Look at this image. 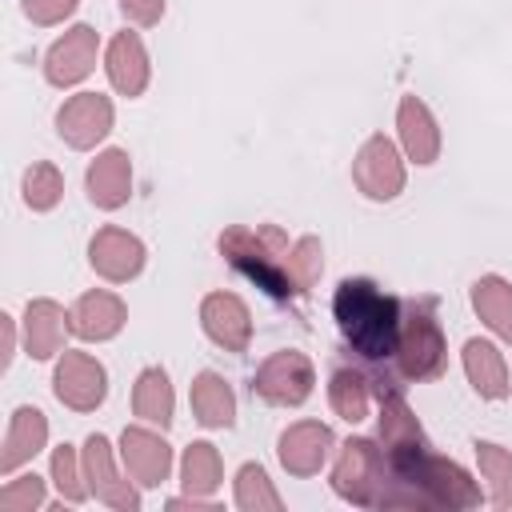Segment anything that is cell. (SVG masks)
I'll list each match as a JSON object with an SVG mask.
<instances>
[{
    "label": "cell",
    "instance_id": "15",
    "mask_svg": "<svg viewBox=\"0 0 512 512\" xmlns=\"http://www.w3.org/2000/svg\"><path fill=\"white\" fill-rule=\"evenodd\" d=\"M68 320H72V332H76L80 340H112V336L124 328L128 308H124V300L112 296V292H84V296L72 304Z\"/></svg>",
    "mask_w": 512,
    "mask_h": 512
},
{
    "label": "cell",
    "instance_id": "28",
    "mask_svg": "<svg viewBox=\"0 0 512 512\" xmlns=\"http://www.w3.org/2000/svg\"><path fill=\"white\" fill-rule=\"evenodd\" d=\"M236 504L244 512H280L284 508L276 488H272V480H268V472L260 464H244L236 472Z\"/></svg>",
    "mask_w": 512,
    "mask_h": 512
},
{
    "label": "cell",
    "instance_id": "4",
    "mask_svg": "<svg viewBox=\"0 0 512 512\" xmlns=\"http://www.w3.org/2000/svg\"><path fill=\"white\" fill-rule=\"evenodd\" d=\"M332 492L348 504L360 508H376L380 492H384V452L376 440L368 436H352L340 448V460L332 468Z\"/></svg>",
    "mask_w": 512,
    "mask_h": 512
},
{
    "label": "cell",
    "instance_id": "20",
    "mask_svg": "<svg viewBox=\"0 0 512 512\" xmlns=\"http://www.w3.org/2000/svg\"><path fill=\"white\" fill-rule=\"evenodd\" d=\"M48 440V420L40 408H16L8 436H4V452H0V472H16L24 460H32Z\"/></svg>",
    "mask_w": 512,
    "mask_h": 512
},
{
    "label": "cell",
    "instance_id": "13",
    "mask_svg": "<svg viewBox=\"0 0 512 512\" xmlns=\"http://www.w3.org/2000/svg\"><path fill=\"white\" fill-rule=\"evenodd\" d=\"M120 460L128 468V476L144 488H156L168 480L172 472V448L164 444V436L148 432V428H124L120 436Z\"/></svg>",
    "mask_w": 512,
    "mask_h": 512
},
{
    "label": "cell",
    "instance_id": "16",
    "mask_svg": "<svg viewBox=\"0 0 512 512\" xmlns=\"http://www.w3.org/2000/svg\"><path fill=\"white\" fill-rule=\"evenodd\" d=\"M88 196L104 212L128 204V196H132V164H128L124 148H108V152H100L92 160V168H88Z\"/></svg>",
    "mask_w": 512,
    "mask_h": 512
},
{
    "label": "cell",
    "instance_id": "23",
    "mask_svg": "<svg viewBox=\"0 0 512 512\" xmlns=\"http://www.w3.org/2000/svg\"><path fill=\"white\" fill-rule=\"evenodd\" d=\"M472 308L476 316L500 336L512 344V284L500 280V276H480L472 284Z\"/></svg>",
    "mask_w": 512,
    "mask_h": 512
},
{
    "label": "cell",
    "instance_id": "9",
    "mask_svg": "<svg viewBox=\"0 0 512 512\" xmlns=\"http://www.w3.org/2000/svg\"><path fill=\"white\" fill-rule=\"evenodd\" d=\"M92 64H96V28L76 24V28H68V32L48 48V56H44V76H48V84H56V88H72V84H80V80L92 72Z\"/></svg>",
    "mask_w": 512,
    "mask_h": 512
},
{
    "label": "cell",
    "instance_id": "2",
    "mask_svg": "<svg viewBox=\"0 0 512 512\" xmlns=\"http://www.w3.org/2000/svg\"><path fill=\"white\" fill-rule=\"evenodd\" d=\"M288 252H292L288 236L276 224H260V228L232 224L220 232V256L256 288H264L272 300L296 296V284L288 280Z\"/></svg>",
    "mask_w": 512,
    "mask_h": 512
},
{
    "label": "cell",
    "instance_id": "18",
    "mask_svg": "<svg viewBox=\"0 0 512 512\" xmlns=\"http://www.w3.org/2000/svg\"><path fill=\"white\" fill-rule=\"evenodd\" d=\"M104 68H108V80L120 96H140L148 88V52H144L136 32H116L112 36Z\"/></svg>",
    "mask_w": 512,
    "mask_h": 512
},
{
    "label": "cell",
    "instance_id": "31",
    "mask_svg": "<svg viewBox=\"0 0 512 512\" xmlns=\"http://www.w3.org/2000/svg\"><path fill=\"white\" fill-rule=\"evenodd\" d=\"M52 480H56V488H60V496H64L68 504H80V500L88 496V488L80 484L84 476L76 472V452H72L68 444H60V448L52 452Z\"/></svg>",
    "mask_w": 512,
    "mask_h": 512
},
{
    "label": "cell",
    "instance_id": "8",
    "mask_svg": "<svg viewBox=\"0 0 512 512\" xmlns=\"http://www.w3.org/2000/svg\"><path fill=\"white\" fill-rule=\"evenodd\" d=\"M56 132L68 148H96L112 132V100L100 92H76L56 112Z\"/></svg>",
    "mask_w": 512,
    "mask_h": 512
},
{
    "label": "cell",
    "instance_id": "21",
    "mask_svg": "<svg viewBox=\"0 0 512 512\" xmlns=\"http://www.w3.org/2000/svg\"><path fill=\"white\" fill-rule=\"evenodd\" d=\"M464 372L472 380V388L484 396V400H504L508 396V368H504V356L496 344L488 340H468L464 344Z\"/></svg>",
    "mask_w": 512,
    "mask_h": 512
},
{
    "label": "cell",
    "instance_id": "25",
    "mask_svg": "<svg viewBox=\"0 0 512 512\" xmlns=\"http://www.w3.org/2000/svg\"><path fill=\"white\" fill-rule=\"evenodd\" d=\"M180 476H184V492L188 496H212L224 480V468H220V452L208 444V440H196L184 448V464H180Z\"/></svg>",
    "mask_w": 512,
    "mask_h": 512
},
{
    "label": "cell",
    "instance_id": "22",
    "mask_svg": "<svg viewBox=\"0 0 512 512\" xmlns=\"http://www.w3.org/2000/svg\"><path fill=\"white\" fill-rule=\"evenodd\" d=\"M192 412L204 428H232L236 420V396L220 372H200L192 380Z\"/></svg>",
    "mask_w": 512,
    "mask_h": 512
},
{
    "label": "cell",
    "instance_id": "5",
    "mask_svg": "<svg viewBox=\"0 0 512 512\" xmlns=\"http://www.w3.org/2000/svg\"><path fill=\"white\" fill-rule=\"evenodd\" d=\"M312 384H316L312 360H308L304 352H292V348L272 352V356L260 364L256 380H252L256 396H260L264 404H276V408H296V404H304V400L312 396Z\"/></svg>",
    "mask_w": 512,
    "mask_h": 512
},
{
    "label": "cell",
    "instance_id": "32",
    "mask_svg": "<svg viewBox=\"0 0 512 512\" xmlns=\"http://www.w3.org/2000/svg\"><path fill=\"white\" fill-rule=\"evenodd\" d=\"M44 504V480L40 476H20V480H8L0 488V508L4 512H32Z\"/></svg>",
    "mask_w": 512,
    "mask_h": 512
},
{
    "label": "cell",
    "instance_id": "17",
    "mask_svg": "<svg viewBox=\"0 0 512 512\" xmlns=\"http://www.w3.org/2000/svg\"><path fill=\"white\" fill-rule=\"evenodd\" d=\"M72 332V320L56 300H32L24 312V348L32 360H52L64 348V336Z\"/></svg>",
    "mask_w": 512,
    "mask_h": 512
},
{
    "label": "cell",
    "instance_id": "3",
    "mask_svg": "<svg viewBox=\"0 0 512 512\" xmlns=\"http://www.w3.org/2000/svg\"><path fill=\"white\" fill-rule=\"evenodd\" d=\"M448 348L436 324V300H412L400 316V344H396V376L400 380H432L444 372Z\"/></svg>",
    "mask_w": 512,
    "mask_h": 512
},
{
    "label": "cell",
    "instance_id": "10",
    "mask_svg": "<svg viewBox=\"0 0 512 512\" xmlns=\"http://www.w3.org/2000/svg\"><path fill=\"white\" fill-rule=\"evenodd\" d=\"M84 480H88V492H96V500H104V504H112L120 512L140 508L136 488L128 480H120V472L112 464V444L100 432H92L84 440Z\"/></svg>",
    "mask_w": 512,
    "mask_h": 512
},
{
    "label": "cell",
    "instance_id": "27",
    "mask_svg": "<svg viewBox=\"0 0 512 512\" xmlns=\"http://www.w3.org/2000/svg\"><path fill=\"white\" fill-rule=\"evenodd\" d=\"M476 460H480V472L492 488V504L500 512H512V452L500 444L476 440Z\"/></svg>",
    "mask_w": 512,
    "mask_h": 512
},
{
    "label": "cell",
    "instance_id": "19",
    "mask_svg": "<svg viewBox=\"0 0 512 512\" xmlns=\"http://www.w3.org/2000/svg\"><path fill=\"white\" fill-rule=\"evenodd\" d=\"M396 128H400V144H404L408 160L432 164L440 156V128H436V120H432L424 100L404 96L400 108H396Z\"/></svg>",
    "mask_w": 512,
    "mask_h": 512
},
{
    "label": "cell",
    "instance_id": "29",
    "mask_svg": "<svg viewBox=\"0 0 512 512\" xmlns=\"http://www.w3.org/2000/svg\"><path fill=\"white\" fill-rule=\"evenodd\" d=\"M60 196H64V180H60V172H56L52 164L36 160V164L24 172V204H28L32 212H48V208H56Z\"/></svg>",
    "mask_w": 512,
    "mask_h": 512
},
{
    "label": "cell",
    "instance_id": "24",
    "mask_svg": "<svg viewBox=\"0 0 512 512\" xmlns=\"http://www.w3.org/2000/svg\"><path fill=\"white\" fill-rule=\"evenodd\" d=\"M172 384H168V372L164 368H144L136 376V388H132V412L144 420V424H160L168 428L172 424Z\"/></svg>",
    "mask_w": 512,
    "mask_h": 512
},
{
    "label": "cell",
    "instance_id": "33",
    "mask_svg": "<svg viewBox=\"0 0 512 512\" xmlns=\"http://www.w3.org/2000/svg\"><path fill=\"white\" fill-rule=\"evenodd\" d=\"M80 0H24V12L32 24H60L64 16H72Z\"/></svg>",
    "mask_w": 512,
    "mask_h": 512
},
{
    "label": "cell",
    "instance_id": "1",
    "mask_svg": "<svg viewBox=\"0 0 512 512\" xmlns=\"http://www.w3.org/2000/svg\"><path fill=\"white\" fill-rule=\"evenodd\" d=\"M332 316L360 364H392L400 344V300L364 276H348L332 292Z\"/></svg>",
    "mask_w": 512,
    "mask_h": 512
},
{
    "label": "cell",
    "instance_id": "7",
    "mask_svg": "<svg viewBox=\"0 0 512 512\" xmlns=\"http://www.w3.org/2000/svg\"><path fill=\"white\" fill-rule=\"evenodd\" d=\"M52 388H56V400L76 408V412H92L104 404V392H108V376H104V364L88 352H64L56 372H52Z\"/></svg>",
    "mask_w": 512,
    "mask_h": 512
},
{
    "label": "cell",
    "instance_id": "34",
    "mask_svg": "<svg viewBox=\"0 0 512 512\" xmlns=\"http://www.w3.org/2000/svg\"><path fill=\"white\" fill-rule=\"evenodd\" d=\"M120 12H124L132 24L148 28V24H156V20L164 16V0H120Z\"/></svg>",
    "mask_w": 512,
    "mask_h": 512
},
{
    "label": "cell",
    "instance_id": "11",
    "mask_svg": "<svg viewBox=\"0 0 512 512\" xmlns=\"http://www.w3.org/2000/svg\"><path fill=\"white\" fill-rule=\"evenodd\" d=\"M88 260H92V268H96L104 280L124 284V280H132V276L144 268V244H140L132 232L108 224V228H100V232L92 236Z\"/></svg>",
    "mask_w": 512,
    "mask_h": 512
},
{
    "label": "cell",
    "instance_id": "26",
    "mask_svg": "<svg viewBox=\"0 0 512 512\" xmlns=\"http://www.w3.org/2000/svg\"><path fill=\"white\" fill-rule=\"evenodd\" d=\"M328 400H332V412L348 424H360L368 416V380L352 368H336L332 372V384H328Z\"/></svg>",
    "mask_w": 512,
    "mask_h": 512
},
{
    "label": "cell",
    "instance_id": "30",
    "mask_svg": "<svg viewBox=\"0 0 512 512\" xmlns=\"http://www.w3.org/2000/svg\"><path fill=\"white\" fill-rule=\"evenodd\" d=\"M324 272V248L316 236H300L288 252V280L296 284V292H308Z\"/></svg>",
    "mask_w": 512,
    "mask_h": 512
},
{
    "label": "cell",
    "instance_id": "12",
    "mask_svg": "<svg viewBox=\"0 0 512 512\" xmlns=\"http://www.w3.org/2000/svg\"><path fill=\"white\" fill-rule=\"evenodd\" d=\"M280 464L292 476H316L332 452V428L320 420H300L280 432Z\"/></svg>",
    "mask_w": 512,
    "mask_h": 512
},
{
    "label": "cell",
    "instance_id": "14",
    "mask_svg": "<svg viewBox=\"0 0 512 512\" xmlns=\"http://www.w3.org/2000/svg\"><path fill=\"white\" fill-rule=\"evenodd\" d=\"M200 324L228 352H244L252 340V316H248L244 300L232 292H208L200 304Z\"/></svg>",
    "mask_w": 512,
    "mask_h": 512
},
{
    "label": "cell",
    "instance_id": "6",
    "mask_svg": "<svg viewBox=\"0 0 512 512\" xmlns=\"http://www.w3.org/2000/svg\"><path fill=\"white\" fill-rule=\"evenodd\" d=\"M352 180L368 200H392L404 188V164L388 136H368L352 160Z\"/></svg>",
    "mask_w": 512,
    "mask_h": 512
}]
</instances>
